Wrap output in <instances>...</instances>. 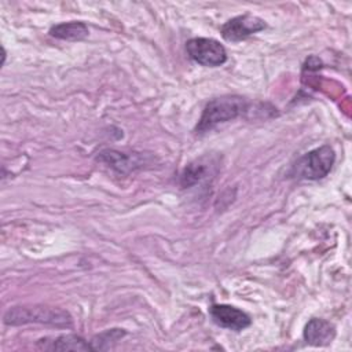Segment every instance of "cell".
<instances>
[{
  "label": "cell",
  "mask_w": 352,
  "mask_h": 352,
  "mask_svg": "<svg viewBox=\"0 0 352 352\" xmlns=\"http://www.w3.org/2000/svg\"><path fill=\"white\" fill-rule=\"evenodd\" d=\"M4 323L11 326L41 323L55 327H70L73 320L66 311L59 308H51L44 305H23L12 307L11 309H8L4 315Z\"/></svg>",
  "instance_id": "obj_1"
},
{
  "label": "cell",
  "mask_w": 352,
  "mask_h": 352,
  "mask_svg": "<svg viewBox=\"0 0 352 352\" xmlns=\"http://www.w3.org/2000/svg\"><path fill=\"white\" fill-rule=\"evenodd\" d=\"M96 160L121 173H125L135 168H139V166H142V162H144V161H142V155H139L136 153L126 154V153H121L117 150H103L99 153Z\"/></svg>",
  "instance_id": "obj_7"
},
{
  "label": "cell",
  "mask_w": 352,
  "mask_h": 352,
  "mask_svg": "<svg viewBox=\"0 0 352 352\" xmlns=\"http://www.w3.org/2000/svg\"><path fill=\"white\" fill-rule=\"evenodd\" d=\"M334 161H336L334 150L330 146L324 144L304 154L293 165V175L297 179L319 180L331 170Z\"/></svg>",
  "instance_id": "obj_3"
},
{
  "label": "cell",
  "mask_w": 352,
  "mask_h": 352,
  "mask_svg": "<svg viewBox=\"0 0 352 352\" xmlns=\"http://www.w3.org/2000/svg\"><path fill=\"white\" fill-rule=\"evenodd\" d=\"M265 22L252 14H243L227 21L221 26V36L228 41H241L246 37L263 30L265 28Z\"/></svg>",
  "instance_id": "obj_5"
},
{
  "label": "cell",
  "mask_w": 352,
  "mask_h": 352,
  "mask_svg": "<svg viewBox=\"0 0 352 352\" xmlns=\"http://www.w3.org/2000/svg\"><path fill=\"white\" fill-rule=\"evenodd\" d=\"M44 348L50 351H94L92 344H88L76 334L59 336L51 341V345H45Z\"/></svg>",
  "instance_id": "obj_11"
},
{
  "label": "cell",
  "mask_w": 352,
  "mask_h": 352,
  "mask_svg": "<svg viewBox=\"0 0 352 352\" xmlns=\"http://www.w3.org/2000/svg\"><path fill=\"white\" fill-rule=\"evenodd\" d=\"M89 30L84 22L72 21V22H62L50 29V34L55 38L67 40V41H78L88 36Z\"/></svg>",
  "instance_id": "obj_9"
},
{
  "label": "cell",
  "mask_w": 352,
  "mask_h": 352,
  "mask_svg": "<svg viewBox=\"0 0 352 352\" xmlns=\"http://www.w3.org/2000/svg\"><path fill=\"white\" fill-rule=\"evenodd\" d=\"M209 314L216 324L234 331H241L250 326V316L239 308L227 304H214L209 308Z\"/></svg>",
  "instance_id": "obj_6"
},
{
  "label": "cell",
  "mask_w": 352,
  "mask_h": 352,
  "mask_svg": "<svg viewBox=\"0 0 352 352\" xmlns=\"http://www.w3.org/2000/svg\"><path fill=\"white\" fill-rule=\"evenodd\" d=\"M248 109V102L242 96H221L206 103L202 116L197 124L195 131L205 133L213 129L216 125L235 120L243 114Z\"/></svg>",
  "instance_id": "obj_2"
},
{
  "label": "cell",
  "mask_w": 352,
  "mask_h": 352,
  "mask_svg": "<svg viewBox=\"0 0 352 352\" xmlns=\"http://www.w3.org/2000/svg\"><path fill=\"white\" fill-rule=\"evenodd\" d=\"M336 336L334 326L324 319H311L304 329V340L314 346L329 345Z\"/></svg>",
  "instance_id": "obj_8"
},
{
  "label": "cell",
  "mask_w": 352,
  "mask_h": 352,
  "mask_svg": "<svg viewBox=\"0 0 352 352\" xmlns=\"http://www.w3.org/2000/svg\"><path fill=\"white\" fill-rule=\"evenodd\" d=\"M209 168H210V165L208 162H205L202 158L190 162L182 172V176H180L182 187H184V188L192 187L197 183H199L201 180H204L209 173Z\"/></svg>",
  "instance_id": "obj_10"
},
{
  "label": "cell",
  "mask_w": 352,
  "mask_h": 352,
  "mask_svg": "<svg viewBox=\"0 0 352 352\" xmlns=\"http://www.w3.org/2000/svg\"><path fill=\"white\" fill-rule=\"evenodd\" d=\"M186 50L190 58L202 66L216 67L227 60V51L224 45L214 38H191L186 43Z\"/></svg>",
  "instance_id": "obj_4"
},
{
  "label": "cell",
  "mask_w": 352,
  "mask_h": 352,
  "mask_svg": "<svg viewBox=\"0 0 352 352\" xmlns=\"http://www.w3.org/2000/svg\"><path fill=\"white\" fill-rule=\"evenodd\" d=\"M124 334H125V331H122V330H120V329H111V330H107V331H104V333L96 336V337L92 340L94 351L110 348V344H111V342H117Z\"/></svg>",
  "instance_id": "obj_12"
}]
</instances>
